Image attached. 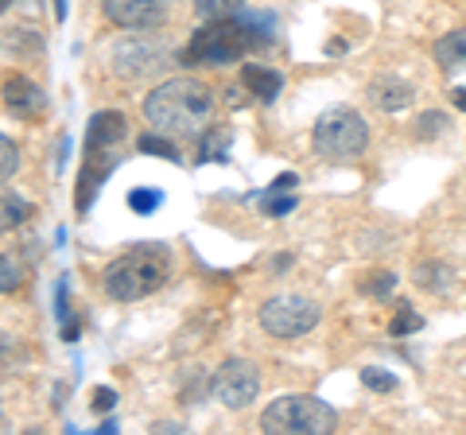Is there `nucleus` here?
Listing matches in <instances>:
<instances>
[{
	"label": "nucleus",
	"instance_id": "obj_16",
	"mask_svg": "<svg viewBox=\"0 0 466 435\" xmlns=\"http://www.w3.org/2000/svg\"><path fill=\"white\" fill-rule=\"evenodd\" d=\"M451 272L447 265H440V260H428V265H416V280L424 284V288H431V292H447L451 288Z\"/></svg>",
	"mask_w": 466,
	"mask_h": 435
},
{
	"label": "nucleus",
	"instance_id": "obj_14",
	"mask_svg": "<svg viewBox=\"0 0 466 435\" xmlns=\"http://www.w3.org/2000/svg\"><path fill=\"white\" fill-rule=\"evenodd\" d=\"M435 63L443 70H459L466 66V27H455L443 39H435Z\"/></svg>",
	"mask_w": 466,
	"mask_h": 435
},
{
	"label": "nucleus",
	"instance_id": "obj_23",
	"mask_svg": "<svg viewBox=\"0 0 466 435\" xmlns=\"http://www.w3.org/2000/svg\"><path fill=\"white\" fill-rule=\"evenodd\" d=\"M140 152H148V156H159V159H179V152H175V144L164 140V137H140Z\"/></svg>",
	"mask_w": 466,
	"mask_h": 435
},
{
	"label": "nucleus",
	"instance_id": "obj_22",
	"mask_svg": "<svg viewBox=\"0 0 466 435\" xmlns=\"http://www.w3.org/2000/svg\"><path fill=\"white\" fill-rule=\"evenodd\" d=\"M361 385L373 389V393H392V389H397V377L389 369H361Z\"/></svg>",
	"mask_w": 466,
	"mask_h": 435
},
{
	"label": "nucleus",
	"instance_id": "obj_17",
	"mask_svg": "<svg viewBox=\"0 0 466 435\" xmlns=\"http://www.w3.org/2000/svg\"><path fill=\"white\" fill-rule=\"evenodd\" d=\"M128 207L137 214H156L164 207V191H156V187H133V191H128Z\"/></svg>",
	"mask_w": 466,
	"mask_h": 435
},
{
	"label": "nucleus",
	"instance_id": "obj_21",
	"mask_svg": "<svg viewBox=\"0 0 466 435\" xmlns=\"http://www.w3.org/2000/svg\"><path fill=\"white\" fill-rule=\"evenodd\" d=\"M392 335H412V330H420V315L412 311V303H397V319H392Z\"/></svg>",
	"mask_w": 466,
	"mask_h": 435
},
{
	"label": "nucleus",
	"instance_id": "obj_31",
	"mask_svg": "<svg viewBox=\"0 0 466 435\" xmlns=\"http://www.w3.org/2000/svg\"><path fill=\"white\" fill-rule=\"evenodd\" d=\"M55 20H66V0H55Z\"/></svg>",
	"mask_w": 466,
	"mask_h": 435
},
{
	"label": "nucleus",
	"instance_id": "obj_11",
	"mask_svg": "<svg viewBox=\"0 0 466 435\" xmlns=\"http://www.w3.org/2000/svg\"><path fill=\"white\" fill-rule=\"evenodd\" d=\"M370 97H373V106L381 113H400V109H408L416 101V90H412V82L389 75V78H373Z\"/></svg>",
	"mask_w": 466,
	"mask_h": 435
},
{
	"label": "nucleus",
	"instance_id": "obj_8",
	"mask_svg": "<svg viewBox=\"0 0 466 435\" xmlns=\"http://www.w3.org/2000/svg\"><path fill=\"white\" fill-rule=\"evenodd\" d=\"M106 16L128 32H152L167 20V0H101Z\"/></svg>",
	"mask_w": 466,
	"mask_h": 435
},
{
	"label": "nucleus",
	"instance_id": "obj_3",
	"mask_svg": "<svg viewBox=\"0 0 466 435\" xmlns=\"http://www.w3.org/2000/svg\"><path fill=\"white\" fill-rule=\"evenodd\" d=\"M167 272H171L167 245L144 241V245H137L133 253L116 257L113 265L106 268V292L113 299H121V303H133V299H144V296L159 292L164 280H167Z\"/></svg>",
	"mask_w": 466,
	"mask_h": 435
},
{
	"label": "nucleus",
	"instance_id": "obj_7",
	"mask_svg": "<svg viewBox=\"0 0 466 435\" xmlns=\"http://www.w3.org/2000/svg\"><path fill=\"white\" fill-rule=\"evenodd\" d=\"M210 393L222 400L226 409H245V404H253L260 393V373H257L253 361L229 358V361H222V369L214 373Z\"/></svg>",
	"mask_w": 466,
	"mask_h": 435
},
{
	"label": "nucleus",
	"instance_id": "obj_19",
	"mask_svg": "<svg viewBox=\"0 0 466 435\" xmlns=\"http://www.w3.org/2000/svg\"><path fill=\"white\" fill-rule=\"evenodd\" d=\"M245 0H195V12L202 20H226L233 12H241Z\"/></svg>",
	"mask_w": 466,
	"mask_h": 435
},
{
	"label": "nucleus",
	"instance_id": "obj_32",
	"mask_svg": "<svg viewBox=\"0 0 466 435\" xmlns=\"http://www.w3.org/2000/svg\"><path fill=\"white\" fill-rule=\"evenodd\" d=\"M5 5H12V0H5Z\"/></svg>",
	"mask_w": 466,
	"mask_h": 435
},
{
	"label": "nucleus",
	"instance_id": "obj_1",
	"mask_svg": "<svg viewBox=\"0 0 466 435\" xmlns=\"http://www.w3.org/2000/svg\"><path fill=\"white\" fill-rule=\"evenodd\" d=\"M272 20L268 16H226L210 20L207 27H198L191 43L179 51V63H207V66H226L233 59H245L249 51H260L272 43Z\"/></svg>",
	"mask_w": 466,
	"mask_h": 435
},
{
	"label": "nucleus",
	"instance_id": "obj_15",
	"mask_svg": "<svg viewBox=\"0 0 466 435\" xmlns=\"http://www.w3.org/2000/svg\"><path fill=\"white\" fill-rule=\"evenodd\" d=\"M55 315H58V327H63V339H66V342H75V339H78V319L70 315L66 280H58V288H55Z\"/></svg>",
	"mask_w": 466,
	"mask_h": 435
},
{
	"label": "nucleus",
	"instance_id": "obj_30",
	"mask_svg": "<svg viewBox=\"0 0 466 435\" xmlns=\"http://www.w3.org/2000/svg\"><path fill=\"white\" fill-rule=\"evenodd\" d=\"M451 97H455V106H459V109H466V86H459V90L451 94Z\"/></svg>",
	"mask_w": 466,
	"mask_h": 435
},
{
	"label": "nucleus",
	"instance_id": "obj_12",
	"mask_svg": "<svg viewBox=\"0 0 466 435\" xmlns=\"http://www.w3.org/2000/svg\"><path fill=\"white\" fill-rule=\"evenodd\" d=\"M5 106L12 113H24V117H39L43 106H47V94L27 78H8L5 82Z\"/></svg>",
	"mask_w": 466,
	"mask_h": 435
},
{
	"label": "nucleus",
	"instance_id": "obj_10",
	"mask_svg": "<svg viewBox=\"0 0 466 435\" xmlns=\"http://www.w3.org/2000/svg\"><path fill=\"white\" fill-rule=\"evenodd\" d=\"M125 113H116V109H101L94 113V121H90V133H86V156H106L116 140L125 137Z\"/></svg>",
	"mask_w": 466,
	"mask_h": 435
},
{
	"label": "nucleus",
	"instance_id": "obj_13",
	"mask_svg": "<svg viewBox=\"0 0 466 435\" xmlns=\"http://www.w3.org/2000/svg\"><path fill=\"white\" fill-rule=\"evenodd\" d=\"M241 90H249L253 101H265L268 106V101H276V94L284 90V78L260 63H245L241 66Z\"/></svg>",
	"mask_w": 466,
	"mask_h": 435
},
{
	"label": "nucleus",
	"instance_id": "obj_5",
	"mask_svg": "<svg viewBox=\"0 0 466 435\" xmlns=\"http://www.w3.org/2000/svg\"><path fill=\"white\" fill-rule=\"evenodd\" d=\"M366 144H370V125L350 106L327 109L311 128V148L327 159H354L366 152Z\"/></svg>",
	"mask_w": 466,
	"mask_h": 435
},
{
	"label": "nucleus",
	"instance_id": "obj_24",
	"mask_svg": "<svg viewBox=\"0 0 466 435\" xmlns=\"http://www.w3.org/2000/svg\"><path fill=\"white\" fill-rule=\"evenodd\" d=\"M366 292L373 299H389L392 292H397V277H392V272H373L370 284H366Z\"/></svg>",
	"mask_w": 466,
	"mask_h": 435
},
{
	"label": "nucleus",
	"instance_id": "obj_9",
	"mask_svg": "<svg viewBox=\"0 0 466 435\" xmlns=\"http://www.w3.org/2000/svg\"><path fill=\"white\" fill-rule=\"evenodd\" d=\"M164 63H167L164 59V47H156V43L128 39V43H116V47H113V70L121 78H148Z\"/></svg>",
	"mask_w": 466,
	"mask_h": 435
},
{
	"label": "nucleus",
	"instance_id": "obj_28",
	"mask_svg": "<svg viewBox=\"0 0 466 435\" xmlns=\"http://www.w3.org/2000/svg\"><path fill=\"white\" fill-rule=\"evenodd\" d=\"M0 152H5V156H0V159H5V167H0V171H5V179H12V176H16V164H20V152H16V144H12L8 137L0 140Z\"/></svg>",
	"mask_w": 466,
	"mask_h": 435
},
{
	"label": "nucleus",
	"instance_id": "obj_26",
	"mask_svg": "<svg viewBox=\"0 0 466 435\" xmlns=\"http://www.w3.org/2000/svg\"><path fill=\"white\" fill-rule=\"evenodd\" d=\"M226 140H229L226 133H214L207 144H202V152H198V164H207V159H226V152H222V148H226Z\"/></svg>",
	"mask_w": 466,
	"mask_h": 435
},
{
	"label": "nucleus",
	"instance_id": "obj_4",
	"mask_svg": "<svg viewBox=\"0 0 466 435\" xmlns=\"http://www.w3.org/2000/svg\"><path fill=\"white\" fill-rule=\"evenodd\" d=\"M339 424V412L319 397H276L265 412H260V428L272 435H327Z\"/></svg>",
	"mask_w": 466,
	"mask_h": 435
},
{
	"label": "nucleus",
	"instance_id": "obj_25",
	"mask_svg": "<svg viewBox=\"0 0 466 435\" xmlns=\"http://www.w3.org/2000/svg\"><path fill=\"white\" fill-rule=\"evenodd\" d=\"M27 202L24 198H16V195H5V229H12V226H20L24 218H27Z\"/></svg>",
	"mask_w": 466,
	"mask_h": 435
},
{
	"label": "nucleus",
	"instance_id": "obj_6",
	"mask_svg": "<svg viewBox=\"0 0 466 435\" xmlns=\"http://www.w3.org/2000/svg\"><path fill=\"white\" fill-rule=\"evenodd\" d=\"M319 303L308 296H272L260 303V327L272 339H303L308 330L319 327Z\"/></svg>",
	"mask_w": 466,
	"mask_h": 435
},
{
	"label": "nucleus",
	"instance_id": "obj_18",
	"mask_svg": "<svg viewBox=\"0 0 466 435\" xmlns=\"http://www.w3.org/2000/svg\"><path fill=\"white\" fill-rule=\"evenodd\" d=\"M260 210H265L268 218H284L296 210V191H265L260 195Z\"/></svg>",
	"mask_w": 466,
	"mask_h": 435
},
{
	"label": "nucleus",
	"instance_id": "obj_2",
	"mask_svg": "<svg viewBox=\"0 0 466 435\" xmlns=\"http://www.w3.org/2000/svg\"><path fill=\"white\" fill-rule=\"evenodd\" d=\"M214 113V97L198 78H171L159 82L144 97V117L152 121L156 133L167 137H198Z\"/></svg>",
	"mask_w": 466,
	"mask_h": 435
},
{
	"label": "nucleus",
	"instance_id": "obj_29",
	"mask_svg": "<svg viewBox=\"0 0 466 435\" xmlns=\"http://www.w3.org/2000/svg\"><path fill=\"white\" fill-rule=\"evenodd\" d=\"M94 412H113V404H116V393H113V389H106V385H101V389H94Z\"/></svg>",
	"mask_w": 466,
	"mask_h": 435
},
{
	"label": "nucleus",
	"instance_id": "obj_20",
	"mask_svg": "<svg viewBox=\"0 0 466 435\" xmlns=\"http://www.w3.org/2000/svg\"><path fill=\"white\" fill-rule=\"evenodd\" d=\"M451 121H447V113H440V109H431V113H424V117H420V125H416V137L420 140H435L443 133Z\"/></svg>",
	"mask_w": 466,
	"mask_h": 435
},
{
	"label": "nucleus",
	"instance_id": "obj_27",
	"mask_svg": "<svg viewBox=\"0 0 466 435\" xmlns=\"http://www.w3.org/2000/svg\"><path fill=\"white\" fill-rule=\"evenodd\" d=\"M0 268H5V280H0V288H5V296H12V292H16V288H20V265H16V260H12V257H5V265H0Z\"/></svg>",
	"mask_w": 466,
	"mask_h": 435
}]
</instances>
